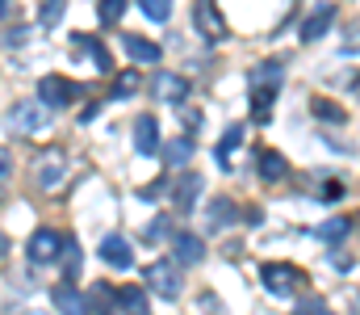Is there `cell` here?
<instances>
[{
	"instance_id": "6",
	"label": "cell",
	"mask_w": 360,
	"mask_h": 315,
	"mask_svg": "<svg viewBox=\"0 0 360 315\" xmlns=\"http://www.w3.org/2000/svg\"><path fill=\"white\" fill-rule=\"evenodd\" d=\"M76 93H84V89L72 85V80H63V76H42L38 80V101L42 105H68Z\"/></svg>"
},
{
	"instance_id": "8",
	"label": "cell",
	"mask_w": 360,
	"mask_h": 315,
	"mask_svg": "<svg viewBox=\"0 0 360 315\" xmlns=\"http://www.w3.org/2000/svg\"><path fill=\"white\" fill-rule=\"evenodd\" d=\"M331 21H335V4H319V8L306 17V25H302V42H319V38L331 30Z\"/></svg>"
},
{
	"instance_id": "21",
	"label": "cell",
	"mask_w": 360,
	"mask_h": 315,
	"mask_svg": "<svg viewBox=\"0 0 360 315\" xmlns=\"http://www.w3.org/2000/svg\"><path fill=\"white\" fill-rule=\"evenodd\" d=\"M281 85V63H260L252 68V89H276Z\"/></svg>"
},
{
	"instance_id": "32",
	"label": "cell",
	"mask_w": 360,
	"mask_h": 315,
	"mask_svg": "<svg viewBox=\"0 0 360 315\" xmlns=\"http://www.w3.org/2000/svg\"><path fill=\"white\" fill-rule=\"evenodd\" d=\"M293 315H331V311H327V303H323V299H306Z\"/></svg>"
},
{
	"instance_id": "1",
	"label": "cell",
	"mask_w": 360,
	"mask_h": 315,
	"mask_svg": "<svg viewBox=\"0 0 360 315\" xmlns=\"http://www.w3.org/2000/svg\"><path fill=\"white\" fill-rule=\"evenodd\" d=\"M260 282L269 286V295H276V299H293L306 278H302V269H293V265H285V261H272V265L260 269Z\"/></svg>"
},
{
	"instance_id": "11",
	"label": "cell",
	"mask_w": 360,
	"mask_h": 315,
	"mask_svg": "<svg viewBox=\"0 0 360 315\" xmlns=\"http://www.w3.org/2000/svg\"><path fill=\"white\" fill-rule=\"evenodd\" d=\"M151 89H155V97H164V101H180V97L188 93L184 76H176V72H155V76H151Z\"/></svg>"
},
{
	"instance_id": "13",
	"label": "cell",
	"mask_w": 360,
	"mask_h": 315,
	"mask_svg": "<svg viewBox=\"0 0 360 315\" xmlns=\"http://www.w3.org/2000/svg\"><path fill=\"white\" fill-rule=\"evenodd\" d=\"M117 311V290L109 282H96L89 290V315H113Z\"/></svg>"
},
{
	"instance_id": "28",
	"label": "cell",
	"mask_w": 360,
	"mask_h": 315,
	"mask_svg": "<svg viewBox=\"0 0 360 315\" xmlns=\"http://www.w3.org/2000/svg\"><path fill=\"white\" fill-rule=\"evenodd\" d=\"M139 8H143L151 21H168V17H172V0H139Z\"/></svg>"
},
{
	"instance_id": "25",
	"label": "cell",
	"mask_w": 360,
	"mask_h": 315,
	"mask_svg": "<svg viewBox=\"0 0 360 315\" xmlns=\"http://www.w3.org/2000/svg\"><path fill=\"white\" fill-rule=\"evenodd\" d=\"M63 257H68V261H63V278L76 282V278H80V244H76V240L63 244Z\"/></svg>"
},
{
	"instance_id": "12",
	"label": "cell",
	"mask_w": 360,
	"mask_h": 315,
	"mask_svg": "<svg viewBox=\"0 0 360 315\" xmlns=\"http://www.w3.org/2000/svg\"><path fill=\"white\" fill-rule=\"evenodd\" d=\"M55 307L63 315H89V295H80L72 282H63V286L55 290Z\"/></svg>"
},
{
	"instance_id": "15",
	"label": "cell",
	"mask_w": 360,
	"mask_h": 315,
	"mask_svg": "<svg viewBox=\"0 0 360 315\" xmlns=\"http://www.w3.org/2000/svg\"><path fill=\"white\" fill-rule=\"evenodd\" d=\"M201 190H205V181H201L197 173H184L176 185H172V194H176V206H180V210H193V206H197V194H201Z\"/></svg>"
},
{
	"instance_id": "9",
	"label": "cell",
	"mask_w": 360,
	"mask_h": 315,
	"mask_svg": "<svg viewBox=\"0 0 360 315\" xmlns=\"http://www.w3.org/2000/svg\"><path fill=\"white\" fill-rule=\"evenodd\" d=\"M134 147H139V156H155L160 152V126H155L151 113H143L134 122Z\"/></svg>"
},
{
	"instance_id": "7",
	"label": "cell",
	"mask_w": 360,
	"mask_h": 315,
	"mask_svg": "<svg viewBox=\"0 0 360 315\" xmlns=\"http://www.w3.org/2000/svg\"><path fill=\"white\" fill-rule=\"evenodd\" d=\"M172 257H176L180 265H201L205 261V240L193 235V231H176L172 235Z\"/></svg>"
},
{
	"instance_id": "24",
	"label": "cell",
	"mask_w": 360,
	"mask_h": 315,
	"mask_svg": "<svg viewBox=\"0 0 360 315\" xmlns=\"http://www.w3.org/2000/svg\"><path fill=\"white\" fill-rule=\"evenodd\" d=\"M122 13H126V0H101V4H96L101 25H117V21H122Z\"/></svg>"
},
{
	"instance_id": "22",
	"label": "cell",
	"mask_w": 360,
	"mask_h": 315,
	"mask_svg": "<svg viewBox=\"0 0 360 315\" xmlns=\"http://www.w3.org/2000/svg\"><path fill=\"white\" fill-rule=\"evenodd\" d=\"M239 143H243V126H226V135L218 139V160H222V168H231V160H226V156H231Z\"/></svg>"
},
{
	"instance_id": "23",
	"label": "cell",
	"mask_w": 360,
	"mask_h": 315,
	"mask_svg": "<svg viewBox=\"0 0 360 315\" xmlns=\"http://www.w3.org/2000/svg\"><path fill=\"white\" fill-rule=\"evenodd\" d=\"M134 93H139V72H117V80H113V97L126 101V97H134Z\"/></svg>"
},
{
	"instance_id": "26",
	"label": "cell",
	"mask_w": 360,
	"mask_h": 315,
	"mask_svg": "<svg viewBox=\"0 0 360 315\" xmlns=\"http://www.w3.org/2000/svg\"><path fill=\"white\" fill-rule=\"evenodd\" d=\"M164 156H168V164H184L188 156H193V139L184 135V139H172L168 147H164Z\"/></svg>"
},
{
	"instance_id": "18",
	"label": "cell",
	"mask_w": 360,
	"mask_h": 315,
	"mask_svg": "<svg viewBox=\"0 0 360 315\" xmlns=\"http://www.w3.org/2000/svg\"><path fill=\"white\" fill-rule=\"evenodd\" d=\"M126 51H130L139 63H155V59H160V47L147 42V38H139V34H126Z\"/></svg>"
},
{
	"instance_id": "10",
	"label": "cell",
	"mask_w": 360,
	"mask_h": 315,
	"mask_svg": "<svg viewBox=\"0 0 360 315\" xmlns=\"http://www.w3.org/2000/svg\"><path fill=\"white\" fill-rule=\"evenodd\" d=\"M101 261H109L113 269H130L134 265V252H130V244L122 235H105L101 240Z\"/></svg>"
},
{
	"instance_id": "3",
	"label": "cell",
	"mask_w": 360,
	"mask_h": 315,
	"mask_svg": "<svg viewBox=\"0 0 360 315\" xmlns=\"http://www.w3.org/2000/svg\"><path fill=\"white\" fill-rule=\"evenodd\" d=\"M147 290L160 295V299H168V303H176L180 299V273L172 269V261H155L147 269Z\"/></svg>"
},
{
	"instance_id": "30",
	"label": "cell",
	"mask_w": 360,
	"mask_h": 315,
	"mask_svg": "<svg viewBox=\"0 0 360 315\" xmlns=\"http://www.w3.org/2000/svg\"><path fill=\"white\" fill-rule=\"evenodd\" d=\"M314 113H319V118H327V122H344V109H340V105H331V101H323V97L314 101Z\"/></svg>"
},
{
	"instance_id": "4",
	"label": "cell",
	"mask_w": 360,
	"mask_h": 315,
	"mask_svg": "<svg viewBox=\"0 0 360 315\" xmlns=\"http://www.w3.org/2000/svg\"><path fill=\"white\" fill-rule=\"evenodd\" d=\"M63 173H68V160H63L59 147H46V152L34 160V177H38L42 190H55V185L63 181Z\"/></svg>"
},
{
	"instance_id": "31",
	"label": "cell",
	"mask_w": 360,
	"mask_h": 315,
	"mask_svg": "<svg viewBox=\"0 0 360 315\" xmlns=\"http://www.w3.org/2000/svg\"><path fill=\"white\" fill-rule=\"evenodd\" d=\"M164 235H168V218H151V223H147V231H143V240H147V244H155V240H164Z\"/></svg>"
},
{
	"instance_id": "33",
	"label": "cell",
	"mask_w": 360,
	"mask_h": 315,
	"mask_svg": "<svg viewBox=\"0 0 360 315\" xmlns=\"http://www.w3.org/2000/svg\"><path fill=\"white\" fill-rule=\"evenodd\" d=\"M344 194H348V190H344V181H327V185H323V202H340Z\"/></svg>"
},
{
	"instance_id": "29",
	"label": "cell",
	"mask_w": 360,
	"mask_h": 315,
	"mask_svg": "<svg viewBox=\"0 0 360 315\" xmlns=\"http://www.w3.org/2000/svg\"><path fill=\"white\" fill-rule=\"evenodd\" d=\"M344 235H348V218H327V223L319 227V240H327V244H331V240H344Z\"/></svg>"
},
{
	"instance_id": "14",
	"label": "cell",
	"mask_w": 360,
	"mask_h": 315,
	"mask_svg": "<svg viewBox=\"0 0 360 315\" xmlns=\"http://www.w3.org/2000/svg\"><path fill=\"white\" fill-rule=\"evenodd\" d=\"M193 17H197V30H201V34H210V38H226V25H222V17L214 13L210 0H197Z\"/></svg>"
},
{
	"instance_id": "34",
	"label": "cell",
	"mask_w": 360,
	"mask_h": 315,
	"mask_svg": "<svg viewBox=\"0 0 360 315\" xmlns=\"http://www.w3.org/2000/svg\"><path fill=\"white\" fill-rule=\"evenodd\" d=\"M8 173H13V164H8V152H0V181H8Z\"/></svg>"
},
{
	"instance_id": "16",
	"label": "cell",
	"mask_w": 360,
	"mask_h": 315,
	"mask_svg": "<svg viewBox=\"0 0 360 315\" xmlns=\"http://www.w3.org/2000/svg\"><path fill=\"white\" fill-rule=\"evenodd\" d=\"M117 307H122L126 315H151L147 290H139V286H126V290H117Z\"/></svg>"
},
{
	"instance_id": "17",
	"label": "cell",
	"mask_w": 360,
	"mask_h": 315,
	"mask_svg": "<svg viewBox=\"0 0 360 315\" xmlns=\"http://www.w3.org/2000/svg\"><path fill=\"white\" fill-rule=\"evenodd\" d=\"M285 173H289L285 156H281V152H272V147H264V152H260V177H264V181H281Z\"/></svg>"
},
{
	"instance_id": "5",
	"label": "cell",
	"mask_w": 360,
	"mask_h": 315,
	"mask_svg": "<svg viewBox=\"0 0 360 315\" xmlns=\"http://www.w3.org/2000/svg\"><path fill=\"white\" fill-rule=\"evenodd\" d=\"M30 261L34 265H51V261H59V252H63V240H59V231H51V227H38L34 235H30Z\"/></svg>"
},
{
	"instance_id": "2",
	"label": "cell",
	"mask_w": 360,
	"mask_h": 315,
	"mask_svg": "<svg viewBox=\"0 0 360 315\" xmlns=\"http://www.w3.org/2000/svg\"><path fill=\"white\" fill-rule=\"evenodd\" d=\"M8 126H13L17 135H34V130H42V126H46V105L38 101V97L17 101L13 109H8Z\"/></svg>"
},
{
	"instance_id": "20",
	"label": "cell",
	"mask_w": 360,
	"mask_h": 315,
	"mask_svg": "<svg viewBox=\"0 0 360 315\" xmlns=\"http://www.w3.org/2000/svg\"><path fill=\"white\" fill-rule=\"evenodd\" d=\"M272 105H276V93H272V89H252V118H256V122H269Z\"/></svg>"
},
{
	"instance_id": "19",
	"label": "cell",
	"mask_w": 360,
	"mask_h": 315,
	"mask_svg": "<svg viewBox=\"0 0 360 315\" xmlns=\"http://www.w3.org/2000/svg\"><path fill=\"white\" fill-rule=\"evenodd\" d=\"M231 223H235V206H231L226 198H214V202H210V227H214V231H226Z\"/></svg>"
},
{
	"instance_id": "35",
	"label": "cell",
	"mask_w": 360,
	"mask_h": 315,
	"mask_svg": "<svg viewBox=\"0 0 360 315\" xmlns=\"http://www.w3.org/2000/svg\"><path fill=\"white\" fill-rule=\"evenodd\" d=\"M348 89H352V93L360 97V72H352V76H348Z\"/></svg>"
},
{
	"instance_id": "27",
	"label": "cell",
	"mask_w": 360,
	"mask_h": 315,
	"mask_svg": "<svg viewBox=\"0 0 360 315\" xmlns=\"http://www.w3.org/2000/svg\"><path fill=\"white\" fill-rule=\"evenodd\" d=\"M63 8H68V0H42V8H38V25H59Z\"/></svg>"
}]
</instances>
